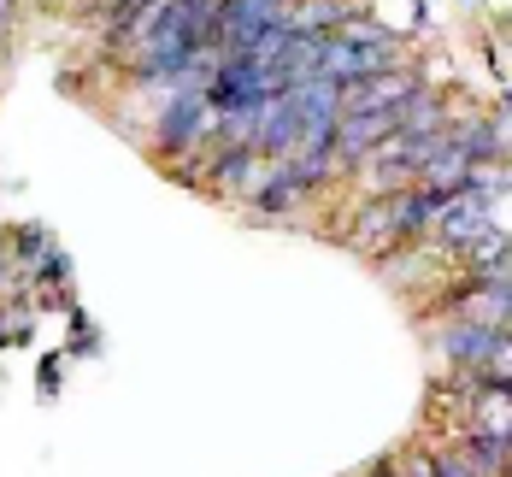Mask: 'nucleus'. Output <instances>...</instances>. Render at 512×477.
<instances>
[{
  "instance_id": "obj_22",
  "label": "nucleus",
  "mask_w": 512,
  "mask_h": 477,
  "mask_svg": "<svg viewBox=\"0 0 512 477\" xmlns=\"http://www.w3.org/2000/svg\"><path fill=\"white\" fill-rule=\"evenodd\" d=\"M71 342H65V354H71V360H83V354H101V336H95V324H89V318H83V307H71Z\"/></svg>"
},
{
  "instance_id": "obj_14",
  "label": "nucleus",
  "mask_w": 512,
  "mask_h": 477,
  "mask_svg": "<svg viewBox=\"0 0 512 477\" xmlns=\"http://www.w3.org/2000/svg\"><path fill=\"white\" fill-rule=\"evenodd\" d=\"M465 430H477V436H495L501 448H512V395L507 389H471V401H465Z\"/></svg>"
},
{
  "instance_id": "obj_6",
  "label": "nucleus",
  "mask_w": 512,
  "mask_h": 477,
  "mask_svg": "<svg viewBox=\"0 0 512 477\" xmlns=\"http://www.w3.org/2000/svg\"><path fill=\"white\" fill-rule=\"evenodd\" d=\"M389 136H395V112H342V124H336V177L365 171Z\"/></svg>"
},
{
  "instance_id": "obj_23",
  "label": "nucleus",
  "mask_w": 512,
  "mask_h": 477,
  "mask_svg": "<svg viewBox=\"0 0 512 477\" xmlns=\"http://www.w3.org/2000/svg\"><path fill=\"white\" fill-rule=\"evenodd\" d=\"M436 472H442V477H483V472H477V466H471V454H465V448H460V436L436 448Z\"/></svg>"
},
{
  "instance_id": "obj_2",
  "label": "nucleus",
  "mask_w": 512,
  "mask_h": 477,
  "mask_svg": "<svg viewBox=\"0 0 512 477\" xmlns=\"http://www.w3.org/2000/svg\"><path fill=\"white\" fill-rule=\"evenodd\" d=\"M489 230H495V195H483V189H471V183H465L460 195H448V207H442L436 230H430V236H436L430 248L460 260L465 248H471L477 236H489Z\"/></svg>"
},
{
  "instance_id": "obj_5",
  "label": "nucleus",
  "mask_w": 512,
  "mask_h": 477,
  "mask_svg": "<svg viewBox=\"0 0 512 477\" xmlns=\"http://www.w3.org/2000/svg\"><path fill=\"white\" fill-rule=\"evenodd\" d=\"M289 18V0H218V48L224 59L254 53L265 30H277Z\"/></svg>"
},
{
  "instance_id": "obj_1",
  "label": "nucleus",
  "mask_w": 512,
  "mask_h": 477,
  "mask_svg": "<svg viewBox=\"0 0 512 477\" xmlns=\"http://www.w3.org/2000/svg\"><path fill=\"white\" fill-rule=\"evenodd\" d=\"M206 142H218V112L206 101V89H171L154 112V154L159 165L171 154H195Z\"/></svg>"
},
{
  "instance_id": "obj_10",
  "label": "nucleus",
  "mask_w": 512,
  "mask_h": 477,
  "mask_svg": "<svg viewBox=\"0 0 512 477\" xmlns=\"http://www.w3.org/2000/svg\"><path fill=\"white\" fill-rule=\"evenodd\" d=\"M495 336H501V330H483V324H471V318H448V324L436 330V354L460 371V377H477V366H483L489 348H495Z\"/></svg>"
},
{
  "instance_id": "obj_27",
  "label": "nucleus",
  "mask_w": 512,
  "mask_h": 477,
  "mask_svg": "<svg viewBox=\"0 0 512 477\" xmlns=\"http://www.w3.org/2000/svg\"><path fill=\"white\" fill-rule=\"evenodd\" d=\"M12 277V254H6V224H0V283Z\"/></svg>"
},
{
  "instance_id": "obj_20",
  "label": "nucleus",
  "mask_w": 512,
  "mask_h": 477,
  "mask_svg": "<svg viewBox=\"0 0 512 477\" xmlns=\"http://www.w3.org/2000/svg\"><path fill=\"white\" fill-rule=\"evenodd\" d=\"M389 454H395V472H401V477H442V472H436V448H424L418 436L401 442V448H389Z\"/></svg>"
},
{
  "instance_id": "obj_25",
  "label": "nucleus",
  "mask_w": 512,
  "mask_h": 477,
  "mask_svg": "<svg viewBox=\"0 0 512 477\" xmlns=\"http://www.w3.org/2000/svg\"><path fill=\"white\" fill-rule=\"evenodd\" d=\"M359 477H401V472H395V454H377V460H371Z\"/></svg>"
},
{
  "instance_id": "obj_7",
  "label": "nucleus",
  "mask_w": 512,
  "mask_h": 477,
  "mask_svg": "<svg viewBox=\"0 0 512 477\" xmlns=\"http://www.w3.org/2000/svg\"><path fill=\"white\" fill-rule=\"evenodd\" d=\"M424 89V65H395V71H377V77H359L342 89V112H395V106Z\"/></svg>"
},
{
  "instance_id": "obj_13",
  "label": "nucleus",
  "mask_w": 512,
  "mask_h": 477,
  "mask_svg": "<svg viewBox=\"0 0 512 477\" xmlns=\"http://www.w3.org/2000/svg\"><path fill=\"white\" fill-rule=\"evenodd\" d=\"M395 201V224H401V242H424L430 230H436V218L448 207V195H436V189H424V183H412L401 195H389Z\"/></svg>"
},
{
  "instance_id": "obj_18",
  "label": "nucleus",
  "mask_w": 512,
  "mask_h": 477,
  "mask_svg": "<svg viewBox=\"0 0 512 477\" xmlns=\"http://www.w3.org/2000/svg\"><path fill=\"white\" fill-rule=\"evenodd\" d=\"M6 242H12V254H18V265H24V271H36V260H42L48 248H59L42 224H6Z\"/></svg>"
},
{
  "instance_id": "obj_16",
  "label": "nucleus",
  "mask_w": 512,
  "mask_h": 477,
  "mask_svg": "<svg viewBox=\"0 0 512 477\" xmlns=\"http://www.w3.org/2000/svg\"><path fill=\"white\" fill-rule=\"evenodd\" d=\"M460 448L471 454V466L483 477H512V448H501L495 436H477V430H460Z\"/></svg>"
},
{
  "instance_id": "obj_28",
  "label": "nucleus",
  "mask_w": 512,
  "mask_h": 477,
  "mask_svg": "<svg viewBox=\"0 0 512 477\" xmlns=\"http://www.w3.org/2000/svg\"><path fill=\"white\" fill-rule=\"evenodd\" d=\"M0 65H12V30H0Z\"/></svg>"
},
{
  "instance_id": "obj_24",
  "label": "nucleus",
  "mask_w": 512,
  "mask_h": 477,
  "mask_svg": "<svg viewBox=\"0 0 512 477\" xmlns=\"http://www.w3.org/2000/svg\"><path fill=\"white\" fill-rule=\"evenodd\" d=\"M65 360H71V354H65V348H53L48 360L36 366V389H42V401H53V395H59V371H65Z\"/></svg>"
},
{
  "instance_id": "obj_8",
  "label": "nucleus",
  "mask_w": 512,
  "mask_h": 477,
  "mask_svg": "<svg viewBox=\"0 0 512 477\" xmlns=\"http://www.w3.org/2000/svg\"><path fill=\"white\" fill-rule=\"evenodd\" d=\"M265 165L254 148H212V165H206V195L218 201H254L259 183H265Z\"/></svg>"
},
{
  "instance_id": "obj_15",
  "label": "nucleus",
  "mask_w": 512,
  "mask_h": 477,
  "mask_svg": "<svg viewBox=\"0 0 512 477\" xmlns=\"http://www.w3.org/2000/svg\"><path fill=\"white\" fill-rule=\"evenodd\" d=\"M418 183H424V189H436V195H460L465 183H471V154L442 142V148H436V159L424 165V177H418Z\"/></svg>"
},
{
  "instance_id": "obj_3",
  "label": "nucleus",
  "mask_w": 512,
  "mask_h": 477,
  "mask_svg": "<svg viewBox=\"0 0 512 477\" xmlns=\"http://www.w3.org/2000/svg\"><path fill=\"white\" fill-rule=\"evenodd\" d=\"M271 95H283V89H277V77H271V71H259L248 53L218 59V71H212V83H206L212 112H254V106H265Z\"/></svg>"
},
{
  "instance_id": "obj_17",
  "label": "nucleus",
  "mask_w": 512,
  "mask_h": 477,
  "mask_svg": "<svg viewBox=\"0 0 512 477\" xmlns=\"http://www.w3.org/2000/svg\"><path fill=\"white\" fill-rule=\"evenodd\" d=\"M471 383H483V389H507V395H512V330H501V336H495L489 360L477 366V377H471Z\"/></svg>"
},
{
  "instance_id": "obj_29",
  "label": "nucleus",
  "mask_w": 512,
  "mask_h": 477,
  "mask_svg": "<svg viewBox=\"0 0 512 477\" xmlns=\"http://www.w3.org/2000/svg\"><path fill=\"white\" fill-rule=\"evenodd\" d=\"M106 6H136V0H106Z\"/></svg>"
},
{
  "instance_id": "obj_11",
  "label": "nucleus",
  "mask_w": 512,
  "mask_h": 477,
  "mask_svg": "<svg viewBox=\"0 0 512 477\" xmlns=\"http://www.w3.org/2000/svg\"><path fill=\"white\" fill-rule=\"evenodd\" d=\"M448 124H454V106H448V95H442V89H430V83L395 106V130H401V136H412V142H430V136H442Z\"/></svg>"
},
{
  "instance_id": "obj_19",
  "label": "nucleus",
  "mask_w": 512,
  "mask_h": 477,
  "mask_svg": "<svg viewBox=\"0 0 512 477\" xmlns=\"http://www.w3.org/2000/svg\"><path fill=\"white\" fill-rule=\"evenodd\" d=\"M289 165H295V177L307 183L312 195H318V189H324V183L336 177V148H312V154H295Z\"/></svg>"
},
{
  "instance_id": "obj_21",
  "label": "nucleus",
  "mask_w": 512,
  "mask_h": 477,
  "mask_svg": "<svg viewBox=\"0 0 512 477\" xmlns=\"http://www.w3.org/2000/svg\"><path fill=\"white\" fill-rule=\"evenodd\" d=\"M30 283H36V289H71V254H65V248H48V254L36 260V271H30Z\"/></svg>"
},
{
  "instance_id": "obj_4",
  "label": "nucleus",
  "mask_w": 512,
  "mask_h": 477,
  "mask_svg": "<svg viewBox=\"0 0 512 477\" xmlns=\"http://www.w3.org/2000/svg\"><path fill=\"white\" fill-rule=\"evenodd\" d=\"M342 242L371 265H383L389 254H401L407 242H401V224H395V201H389V195H365L354 207V218H348V230H342Z\"/></svg>"
},
{
  "instance_id": "obj_12",
  "label": "nucleus",
  "mask_w": 512,
  "mask_h": 477,
  "mask_svg": "<svg viewBox=\"0 0 512 477\" xmlns=\"http://www.w3.org/2000/svg\"><path fill=\"white\" fill-rule=\"evenodd\" d=\"M365 12V0H289L283 30L289 36H336L342 24H354Z\"/></svg>"
},
{
  "instance_id": "obj_9",
  "label": "nucleus",
  "mask_w": 512,
  "mask_h": 477,
  "mask_svg": "<svg viewBox=\"0 0 512 477\" xmlns=\"http://www.w3.org/2000/svg\"><path fill=\"white\" fill-rule=\"evenodd\" d=\"M307 201H312V189L295 177V165H265V183H259L248 218H259V224H289Z\"/></svg>"
},
{
  "instance_id": "obj_26",
  "label": "nucleus",
  "mask_w": 512,
  "mask_h": 477,
  "mask_svg": "<svg viewBox=\"0 0 512 477\" xmlns=\"http://www.w3.org/2000/svg\"><path fill=\"white\" fill-rule=\"evenodd\" d=\"M18 18H24V6L18 0H0V30H18Z\"/></svg>"
}]
</instances>
